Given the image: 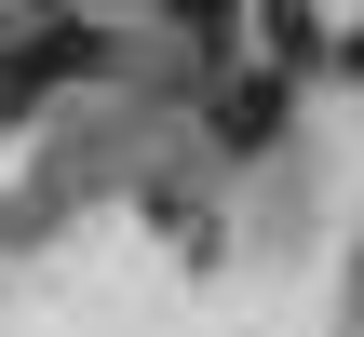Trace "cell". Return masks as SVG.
<instances>
[{
    "mask_svg": "<svg viewBox=\"0 0 364 337\" xmlns=\"http://www.w3.org/2000/svg\"><path fill=\"white\" fill-rule=\"evenodd\" d=\"M216 135H230V149H270V135H284V81H230V95H216Z\"/></svg>",
    "mask_w": 364,
    "mask_h": 337,
    "instance_id": "1",
    "label": "cell"
}]
</instances>
